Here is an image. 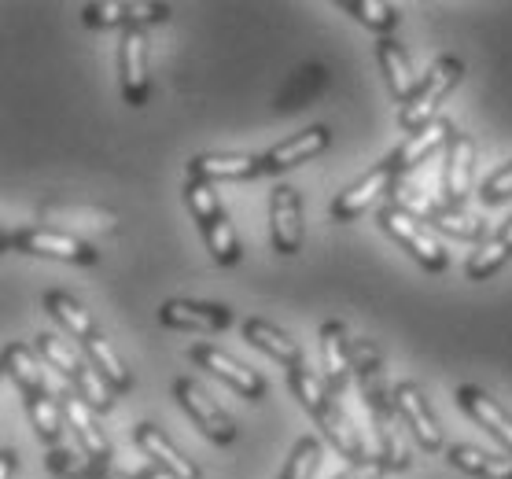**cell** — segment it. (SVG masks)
Here are the masks:
<instances>
[{
  "label": "cell",
  "instance_id": "1",
  "mask_svg": "<svg viewBox=\"0 0 512 479\" xmlns=\"http://www.w3.org/2000/svg\"><path fill=\"white\" fill-rule=\"evenodd\" d=\"M288 384H291V391H295V398H299V406L314 417L317 428L328 435V443L336 446L350 465H358V461L369 457L365 454V446H361V435L354 432L350 417L343 413V406L336 402V395L328 391V384L321 380V376L310 373L306 365H299V369H288Z\"/></svg>",
  "mask_w": 512,
  "mask_h": 479
},
{
  "label": "cell",
  "instance_id": "2",
  "mask_svg": "<svg viewBox=\"0 0 512 479\" xmlns=\"http://www.w3.org/2000/svg\"><path fill=\"white\" fill-rule=\"evenodd\" d=\"M461 78H465V63H461L457 56L435 59L428 71H424V78L417 82L413 96H409L406 104H402V111H398V126H402V133L413 137V133H420L424 126H431V122L439 118L443 100L461 85Z\"/></svg>",
  "mask_w": 512,
  "mask_h": 479
},
{
  "label": "cell",
  "instance_id": "3",
  "mask_svg": "<svg viewBox=\"0 0 512 479\" xmlns=\"http://www.w3.org/2000/svg\"><path fill=\"white\" fill-rule=\"evenodd\" d=\"M185 203H188V211H192V218H196L203 240H207L214 262H218V266H236V262L244 258V251H240L236 229H233V222H229V214H225L214 185H207V181H185Z\"/></svg>",
  "mask_w": 512,
  "mask_h": 479
},
{
  "label": "cell",
  "instance_id": "4",
  "mask_svg": "<svg viewBox=\"0 0 512 479\" xmlns=\"http://www.w3.org/2000/svg\"><path fill=\"white\" fill-rule=\"evenodd\" d=\"M391 203H398L402 211H409L413 218H420V222H428V225H435V229L450 233L454 240H476V244L487 240V222H479V218L465 214L461 207L446 203V199H431L428 192H420L417 185H402V181H398L395 192H391Z\"/></svg>",
  "mask_w": 512,
  "mask_h": 479
},
{
  "label": "cell",
  "instance_id": "5",
  "mask_svg": "<svg viewBox=\"0 0 512 479\" xmlns=\"http://www.w3.org/2000/svg\"><path fill=\"white\" fill-rule=\"evenodd\" d=\"M380 229H384L395 244L406 247L409 255L417 258L428 273H443V269L450 266V251L443 247V240L431 233V229H424L420 218L402 211L398 203H384V207H380Z\"/></svg>",
  "mask_w": 512,
  "mask_h": 479
},
{
  "label": "cell",
  "instance_id": "6",
  "mask_svg": "<svg viewBox=\"0 0 512 479\" xmlns=\"http://www.w3.org/2000/svg\"><path fill=\"white\" fill-rule=\"evenodd\" d=\"M4 247L8 251H19V255H37V258H59V262H78V266H96L100 262V251H96L89 240L74 233H63V229H19V233L4 236Z\"/></svg>",
  "mask_w": 512,
  "mask_h": 479
},
{
  "label": "cell",
  "instance_id": "7",
  "mask_svg": "<svg viewBox=\"0 0 512 479\" xmlns=\"http://www.w3.org/2000/svg\"><path fill=\"white\" fill-rule=\"evenodd\" d=\"M174 395L177 402H181V409L188 413V421L196 424L199 432L207 435L210 443H218V446H229L236 439V424L233 417L225 413L214 398L203 391V387L196 384V380H188V376H181L174 384Z\"/></svg>",
  "mask_w": 512,
  "mask_h": 479
},
{
  "label": "cell",
  "instance_id": "8",
  "mask_svg": "<svg viewBox=\"0 0 512 479\" xmlns=\"http://www.w3.org/2000/svg\"><path fill=\"white\" fill-rule=\"evenodd\" d=\"M398 185V170L391 163H380L373 166L365 177H358L350 188H343L336 199H332V207H328V214H332V222L347 225V222H358L361 214L373 207L376 199L384 196V192H395Z\"/></svg>",
  "mask_w": 512,
  "mask_h": 479
},
{
  "label": "cell",
  "instance_id": "9",
  "mask_svg": "<svg viewBox=\"0 0 512 479\" xmlns=\"http://www.w3.org/2000/svg\"><path fill=\"white\" fill-rule=\"evenodd\" d=\"M118 74H122V100L129 107H144L152 93V78H148V34L140 26L122 30L118 41Z\"/></svg>",
  "mask_w": 512,
  "mask_h": 479
},
{
  "label": "cell",
  "instance_id": "10",
  "mask_svg": "<svg viewBox=\"0 0 512 479\" xmlns=\"http://www.w3.org/2000/svg\"><path fill=\"white\" fill-rule=\"evenodd\" d=\"M391 398H395V409L402 424H406L409 432L417 435V443L424 446V454H439L443 450V428L435 421V413H431L428 398H424V387L413 384V380H402V384L391 387Z\"/></svg>",
  "mask_w": 512,
  "mask_h": 479
},
{
  "label": "cell",
  "instance_id": "11",
  "mask_svg": "<svg viewBox=\"0 0 512 479\" xmlns=\"http://www.w3.org/2000/svg\"><path fill=\"white\" fill-rule=\"evenodd\" d=\"M269 240L277 255L303 251V199L291 185H273L269 192Z\"/></svg>",
  "mask_w": 512,
  "mask_h": 479
},
{
  "label": "cell",
  "instance_id": "12",
  "mask_svg": "<svg viewBox=\"0 0 512 479\" xmlns=\"http://www.w3.org/2000/svg\"><path fill=\"white\" fill-rule=\"evenodd\" d=\"M188 358L199 365V369H207L214 373L218 380L240 391L247 402H262L266 398V380L255 373V369H247L233 358V354H225L222 347H214V343H196V347H188Z\"/></svg>",
  "mask_w": 512,
  "mask_h": 479
},
{
  "label": "cell",
  "instance_id": "13",
  "mask_svg": "<svg viewBox=\"0 0 512 479\" xmlns=\"http://www.w3.org/2000/svg\"><path fill=\"white\" fill-rule=\"evenodd\" d=\"M328 144H332L328 126L303 129V133H295V137H288V141L273 144L266 155H258V159H262V174H284V170H295V166L306 163V159H317L321 152H328Z\"/></svg>",
  "mask_w": 512,
  "mask_h": 479
},
{
  "label": "cell",
  "instance_id": "14",
  "mask_svg": "<svg viewBox=\"0 0 512 479\" xmlns=\"http://www.w3.org/2000/svg\"><path fill=\"white\" fill-rule=\"evenodd\" d=\"M133 443L140 446V454L144 457H152L155 468L170 472L174 479H203V472H199L196 461L181 454V450L166 439V432L159 428V424H148V421L137 424V428H133Z\"/></svg>",
  "mask_w": 512,
  "mask_h": 479
},
{
  "label": "cell",
  "instance_id": "15",
  "mask_svg": "<svg viewBox=\"0 0 512 479\" xmlns=\"http://www.w3.org/2000/svg\"><path fill=\"white\" fill-rule=\"evenodd\" d=\"M233 314L218 303H192V299H170L159 306V325L181 328V332H222L229 328Z\"/></svg>",
  "mask_w": 512,
  "mask_h": 479
},
{
  "label": "cell",
  "instance_id": "16",
  "mask_svg": "<svg viewBox=\"0 0 512 479\" xmlns=\"http://www.w3.org/2000/svg\"><path fill=\"white\" fill-rule=\"evenodd\" d=\"M457 406L465 409L476 424H483L487 435H494V439L505 446V454L512 457V413L501 406L498 398H490L487 391L476 384H465V387H457Z\"/></svg>",
  "mask_w": 512,
  "mask_h": 479
},
{
  "label": "cell",
  "instance_id": "17",
  "mask_svg": "<svg viewBox=\"0 0 512 479\" xmlns=\"http://www.w3.org/2000/svg\"><path fill=\"white\" fill-rule=\"evenodd\" d=\"M472 163H476V141L457 129L446 144V166H443V199L461 207L472 192Z\"/></svg>",
  "mask_w": 512,
  "mask_h": 479
},
{
  "label": "cell",
  "instance_id": "18",
  "mask_svg": "<svg viewBox=\"0 0 512 479\" xmlns=\"http://www.w3.org/2000/svg\"><path fill=\"white\" fill-rule=\"evenodd\" d=\"M262 174V159L258 155H196L188 163L185 181H207V185H218V181H251V177Z\"/></svg>",
  "mask_w": 512,
  "mask_h": 479
},
{
  "label": "cell",
  "instance_id": "19",
  "mask_svg": "<svg viewBox=\"0 0 512 479\" xmlns=\"http://www.w3.org/2000/svg\"><path fill=\"white\" fill-rule=\"evenodd\" d=\"M457 129L450 118H435L431 126H424L420 133H413V137H406V141L398 144L395 152L387 155V163L395 166L398 174H406V170H417L428 155H435L439 148H446L450 144V137H454Z\"/></svg>",
  "mask_w": 512,
  "mask_h": 479
},
{
  "label": "cell",
  "instance_id": "20",
  "mask_svg": "<svg viewBox=\"0 0 512 479\" xmlns=\"http://www.w3.org/2000/svg\"><path fill=\"white\" fill-rule=\"evenodd\" d=\"M240 332H244V339L251 343V347H258L262 354H269V358L280 362L284 369H299V365H303V351H299V343H295L284 328L273 325V321L247 317L244 325H240Z\"/></svg>",
  "mask_w": 512,
  "mask_h": 479
},
{
  "label": "cell",
  "instance_id": "21",
  "mask_svg": "<svg viewBox=\"0 0 512 479\" xmlns=\"http://www.w3.org/2000/svg\"><path fill=\"white\" fill-rule=\"evenodd\" d=\"M63 421L70 424L74 439L82 450L96 461H111V443H107L104 428L96 424V409H89L78 395H63Z\"/></svg>",
  "mask_w": 512,
  "mask_h": 479
},
{
  "label": "cell",
  "instance_id": "22",
  "mask_svg": "<svg viewBox=\"0 0 512 479\" xmlns=\"http://www.w3.org/2000/svg\"><path fill=\"white\" fill-rule=\"evenodd\" d=\"M321 362H325V384L332 395H339L350 380V339L343 321H325L321 325Z\"/></svg>",
  "mask_w": 512,
  "mask_h": 479
},
{
  "label": "cell",
  "instance_id": "23",
  "mask_svg": "<svg viewBox=\"0 0 512 479\" xmlns=\"http://www.w3.org/2000/svg\"><path fill=\"white\" fill-rule=\"evenodd\" d=\"M376 59H380V71H384L387 89H391V96H395V104H406L420 82L417 74H413L409 52L398 45L395 37H380V41H376Z\"/></svg>",
  "mask_w": 512,
  "mask_h": 479
},
{
  "label": "cell",
  "instance_id": "24",
  "mask_svg": "<svg viewBox=\"0 0 512 479\" xmlns=\"http://www.w3.org/2000/svg\"><path fill=\"white\" fill-rule=\"evenodd\" d=\"M45 465L59 479H107L111 476V461H96L82 446H52L45 454Z\"/></svg>",
  "mask_w": 512,
  "mask_h": 479
},
{
  "label": "cell",
  "instance_id": "25",
  "mask_svg": "<svg viewBox=\"0 0 512 479\" xmlns=\"http://www.w3.org/2000/svg\"><path fill=\"white\" fill-rule=\"evenodd\" d=\"M446 461L468 476H479V479H512V457L509 454H487V450H479V446H468V443H454L446 446Z\"/></svg>",
  "mask_w": 512,
  "mask_h": 479
},
{
  "label": "cell",
  "instance_id": "26",
  "mask_svg": "<svg viewBox=\"0 0 512 479\" xmlns=\"http://www.w3.org/2000/svg\"><path fill=\"white\" fill-rule=\"evenodd\" d=\"M509 258H512V218L501 225L498 233L487 236V240H483V244L472 251L465 273L472 277V281H487L490 273H498V269L505 266Z\"/></svg>",
  "mask_w": 512,
  "mask_h": 479
},
{
  "label": "cell",
  "instance_id": "27",
  "mask_svg": "<svg viewBox=\"0 0 512 479\" xmlns=\"http://www.w3.org/2000/svg\"><path fill=\"white\" fill-rule=\"evenodd\" d=\"M4 373L12 376L26 398L45 395L48 391L45 373H41V362H37V354L30 351L26 343H8V347H4Z\"/></svg>",
  "mask_w": 512,
  "mask_h": 479
},
{
  "label": "cell",
  "instance_id": "28",
  "mask_svg": "<svg viewBox=\"0 0 512 479\" xmlns=\"http://www.w3.org/2000/svg\"><path fill=\"white\" fill-rule=\"evenodd\" d=\"M45 310L52 317H56L59 325L67 328L70 336L74 339H82V343H89L93 336H100L96 332V325H93V317H89V310H85L74 295H67V292H48L45 295Z\"/></svg>",
  "mask_w": 512,
  "mask_h": 479
},
{
  "label": "cell",
  "instance_id": "29",
  "mask_svg": "<svg viewBox=\"0 0 512 479\" xmlns=\"http://www.w3.org/2000/svg\"><path fill=\"white\" fill-rule=\"evenodd\" d=\"M82 351H85V358H89V365H93L96 373L104 376L115 391H129V387H133V376H129L126 362L118 358V351L104 336H93L89 343H82Z\"/></svg>",
  "mask_w": 512,
  "mask_h": 479
},
{
  "label": "cell",
  "instance_id": "30",
  "mask_svg": "<svg viewBox=\"0 0 512 479\" xmlns=\"http://www.w3.org/2000/svg\"><path fill=\"white\" fill-rule=\"evenodd\" d=\"M26 409H30V421H34L37 439H41L48 450L59 446V435H63V402H56V398L45 391V395L26 398Z\"/></svg>",
  "mask_w": 512,
  "mask_h": 479
},
{
  "label": "cell",
  "instance_id": "31",
  "mask_svg": "<svg viewBox=\"0 0 512 479\" xmlns=\"http://www.w3.org/2000/svg\"><path fill=\"white\" fill-rule=\"evenodd\" d=\"M70 387H74V395L82 398L85 406L96 409V413H107V409L115 406V387L107 384L104 376L96 373L93 365H82L78 373H74V380H70Z\"/></svg>",
  "mask_w": 512,
  "mask_h": 479
},
{
  "label": "cell",
  "instance_id": "32",
  "mask_svg": "<svg viewBox=\"0 0 512 479\" xmlns=\"http://www.w3.org/2000/svg\"><path fill=\"white\" fill-rule=\"evenodd\" d=\"M339 8L354 15L361 26H369V30H380L384 37L391 34V30L398 26V19H402L395 4H384V0H339Z\"/></svg>",
  "mask_w": 512,
  "mask_h": 479
},
{
  "label": "cell",
  "instance_id": "33",
  "mask_svg": "<svg viewBox=\"0 0 512 479\" xmlns=\"http://www.w3.org/2000/svg\"><path fill=\"white\" fill-rule=\"evenodd\" d=\"M34 347H37V354H41V362H45L48 369H59L67 380H74V373L82 369V358H78V351L70 347L67 339H59L56 332H37Z\"/></svg>",
  "mask_w": 512,
  "mask_h": 479
},
{
  "label": "cell",
  "instance_id": "34",
  "mask_svg": "<svg viewBox=\"0 0 512 479\" xmlns=\"http://www.w3.org/2000/svg\"><path fill=\"white\" fill-rule=\"evenodd\" d=\"M85 15V26H93V30H111V26H122L129 30L133 26V0H100V4H85L82 8Z\"/></svg>",
  "mask_w": 512,
  "mask_h": 479
},
{
  "label": "cell",
  "instance_id": "35",
  "mask_svg": "<svg viewBox=\"0 0 512 479\" xmlns=\"http://www.w3.org/2000/svg\"><path fill=\"white\" fill-rule=\"evenodd\" d=\"M317 465H321V443H317L314 435H303V439L295 443V450H291L280 479H314Z\"/></svg>",
  "mask_w": 512,
  "mask_h": 479
},
{
  "label": "cell",
  "instance_id": "36",
  "mask_svg": "<svg viewBox=\"0 0 512 479\" xmlns=\"http://www.w3.org/2000/svg\"><path fill=\"white\" fill-rule=\"evenodd\" d=\"M48 218H74V225H89V229H104V233H115V214L100 211V207H45Z\"/></svg>",
  "mask_w": 512,
  "mask_h": 479
},
{
  "label": "cell",
  "instance_id": "37",
  "mask_svg": "<svg viewBox=\"0 0 512 479\" xmlns=\"http://www.w3.org/2000/svg\"><path fill=\"white\" fill-rule=\"evenodd\" d=\"M479 199H483V207H501V203H509L512 199V163H505L501 170H494V174L483 181Z\"/></svg>",
  "mask_w": 512,
  "mask_h": 479
},
{
  "label": "cell",
  "instance_id": "38",
  "mask_svg": "<svg viewBox=\"0 0 512 479\" xmlns=\"http://www.w3.org/2000/svg\"><path fill=\"white\" fill-rule=\"evenodd\" d=\"M387 472H395V465H391L387 457L373 454V457H365V461H358V465H350L347 472L336 479H380V476H387Z\"/></svg>",
  "mask_w": 512,
  "mask_h": 479
},
{
  "label": "cell",
  "instance_id": "39",
  "mask_svg": "<svg viewBox=\"0 0 512 479\" xmlns=\"http://www.w3.org/2000/svg\"><path fill=\"white\" fill-rule=\"evenodd\" d=\"M4 479H12V472H15V450H4Z\"/></svg>",
  "mask_w": 512,
  "mask_h": 479
},
{
  "label": "cell",
  "instance_id": "40",
  "mask_svg": "<svg viewBox=\"0 0 512 479\" xmlns=\"http://www.w3.org/2000/svg\"><path fill=\"white\" fill-rule=\"evenodd\" d=\"M140 479H174V476H170V472H163V468H148V472H140Z\"/></svg>",
  "mask_w": 512,
  "mask_h": 479
}]
</instances>
